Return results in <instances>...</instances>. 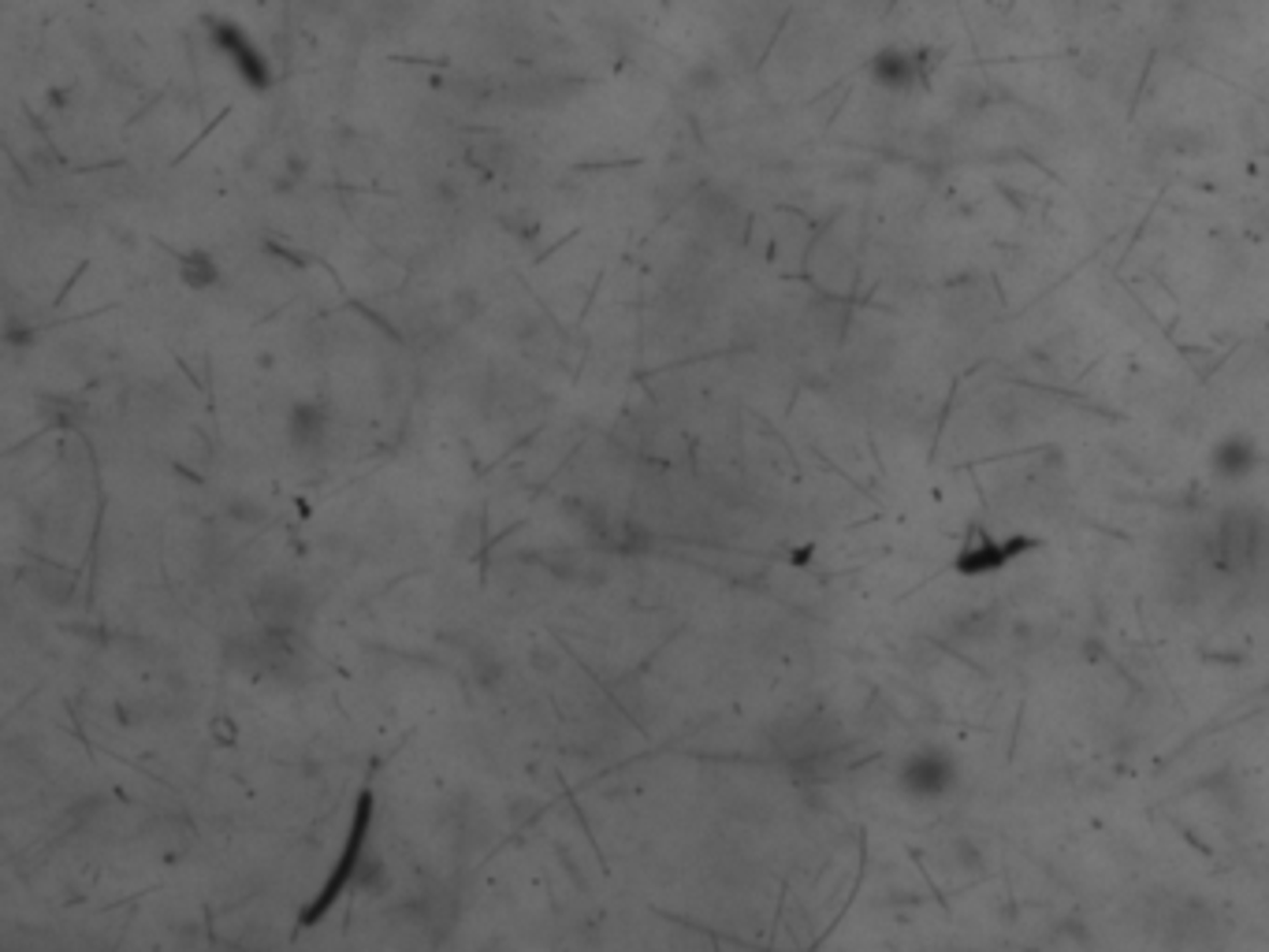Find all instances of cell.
<instances>
[{
	"label": "cell",
	"instance_id": "6da1fadb",
	"mask_svg": "<svg viewBox=\"0 0 1269 952\" xmlns=\"http://www.w3.org/2000/svg\"><path fill=\"white\" fill-rule=\"evenodd\" d=\"M213 38H216V45L231 56V63H236L242 83L254 86V90H265V86L272 83L269 63L261 60V53H257L254 42L246 38V30L236 27V23H213Z\"/></svg>",
	"mask_w": 1269,
	"mask_h": 952
},
{
	"label": "cell",
	"instance_id": "7a4b0ae2",
	"mask_svg": "<svg viewBox=\"0 0 1269 952\" xmlns=\"http://www.w3.org/2000/svg\"><path fill=\"white\" fill-rule=\"evenodd\" d=\"M871 78L890 93H909L919 83V60L909 48H883L871 60Z\"/></svg>",
	"mask_w": 1269,
	"mask_h": 952
},
{
	"label": "cell",
	"instance_id": "3957f363",
	"mask_svg": "<svg viewBox=\"0 0 1269 952\" xmlns=\"http://www.w3.org/2000/svg\"><path fill=\"white\" fill-rule=\"evenodd\" d=\"M216 279H220V264H216V257L209 254V249H190V254L180 257V284L183 287L209 290V287H216Z\"/></svg>",
	"mask_w": 1269,
	"mask_h": 952
}]
</instances>
